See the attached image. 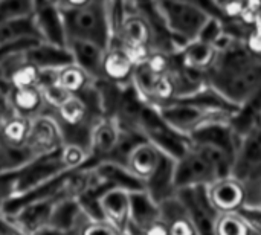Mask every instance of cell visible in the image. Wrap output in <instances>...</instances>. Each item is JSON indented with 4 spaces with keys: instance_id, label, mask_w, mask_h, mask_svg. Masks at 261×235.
Masks as SVG:
<instances>
[{
    "instance_id": "11",
    "label": "cell",
    "mask_w": 261,
    "mask_h": 235,
    "mask_svg": "<svg viewBox=\"0 0 261 235\" xmlns=\"http://www.w3.org/2000/svg\"><path fill=\"white\" fill-rule=\"evenodd\" d=\"M206 196L217 216L237 214L243 206L248 205L246 187L234 176L213 182L210 187H206Z\"/></svg>"
},
{
    "instance_id": "35",
    "label": "cell",
    "mask_w": 261,
    "mask_h": 235,
    "mask_svg": "<svg viewBox=\"0 0 261 235\" xmlns=\"http://www.w3.org/2000/svg\"><path fill=\"white\" fill-rule=\"evenodd\" d=\"M245 43L252 52L261 54V11L260 14L257 15V18L254 20V23L251 26V31H249V35H248Z\"/></svg>"
},
{
    "instance_id": "21",
    "label": "cell",
    "mask_w": 261,
    "mask_h": 235,
    "mask_svg": "<svg viewBox=\"0 0 261 235\" xmlns=\"http://www.w3.org/2000/svg\"><path fill=\"white\" fill-rule=\"evenodd\" d=\"M161 219V206L151 200L145 191L130 194V225L128 231H144Z\"/></svg>"
},
{
    "instance_id": "28",
    "label": "cell",
    "mask_w": 261,
    "mask_h": 235,
    "mask_svg": "<svg viewBox=\"0 0 261 235\" xmlns=\"http://www.w3.org/2000/svg\"><path fill=\"white\" fill-rule=\"evenodd\" d=\"M57 83L66 93L80 95L89 87L92 80L78 66L70 64L57 72Z\"/></svg>"
},
{
    "instance_id": "17",
    "label": "cell",
    "mask_w": 261,
    "mask_h": 235,
    "mask_svg": "<svg viewBox=\"0 0 261 235\" xmlns=\"http://www.w3.org/2000/svg\"><path fill=\"white\" fill-rule=\"evenodd\" d=\"M130 194L124 190H110L101 197L104 220L122 235L127 234L130 225Z\"/></svg>"
},
{
    "instance_id": "5",
    "label": "cell",
    "mask_w": 261,
    "mask_h": 235,
    "mask_svg": "<svg viewBox=\"0 0 261 235\" xmlns=\"http://www.w3.org/2000/svg\"><path fill=\"white\" fill-rule=\"evenodd\" d=\"M138 128L151 145L173 161H179L190 150V141L170 128L161 118L158 109L148 104H145L142 109Z\"/></svg>"
},
{
    "instance_id": "25",
    "label": "cell",
    "mask_w": 261,
    "mask_h": 235,
    "mask_svg": "<svg viewBox=\"0 0 261 235\" xmlns=\"http://www.w3.org/2000/svg\"><path fill=\"white\" fill-rule=\"evenodd\" d=\"M176 57L184 66L206 73L216 61L217 49L211 44L196 40V41L188 43L185 47H182L176 54Z\"/></svg>"
},
{
    "instance_id": "22",
    "label": "cell",
    "mask_w": 261,
    "mask_h": 235,
    "mask_svg": "<svg viewBox=\"0 0 261 235\" xmlns=\"http://www.w3.org/2000/svg\"><path fill=\"white\" fill-rule=\"evenodd\" d=\"M161 219L167 226L168 235H200L177 196L161 205Z\"/></svg>"
},
{
    "instance_id": "14",
    "label": "cell",
    "mask_w": 261,
    "mask_h": 235,
    "mask_svg": "<svg viewBox=\"0 0 261 235\" xmlns=\"http://www.w3.org/2000/svg\"><path fill=\"white\" fill-rule=\"evenodd\" d=\"M135 69L136 63L119 44H109L102 58V80L125 87L132 84Z\"/></svg>"
},
{
    "instance_id": "29",
    "label": "cell",
    "mask_w": 261,
    "mask_h": 235,
    "mask_svg": "<svg viewBox=\"0 0 261 235\" xmlns=\"http://www.w3.org/2000/svg\"><path fill=\"white\" fill-rule=\"evenodd\" d=\"M214 235H261L249 228L239 214H222L214 222Z\"/></svg>"
},
{
    "instance_id": "15",
    "label": "cell",
    "mask_w": 261,
    "mask_h": 235,
    "mask_svg": "<svg viewBox=\"0 0 261 235\" xmlns=\"http://www.w3.org/2000/svg\"><path fill=\"white\" fill-rule=\"evenodd\" d=\"M24 61L32 64L40 72H58L70 64L73 58L67 47L38 43L24 52Z\"/></svg>"
},
{
    "instance_id": "1",
    "label": "cell",
    "mask_w": 261,
    "mask_h": 235,
    "mask_svg": "<svg viewBox=\"0 0 261 235\" xmlns=\"http://www.w3.org/2000/svg\"><path fill=\"white\" fill-rule=\"evenodd\" d=\"M216 49L217 57L206 72V83L232 106L240 107L261 92V54L228 35L220 38Z\"/></svg>"
},
{
    "instance_id": "9",
    "label": "cell",
    "mask_w": 261,
    "mask_h": 235,
    "mask_svg": "<svg viewBox=\"0 0 261 235\" xmlns=\"http://www.w3.org/2000/svg\"><path fill=\"white\" fill-rule=\"evenodd\" d=\"M63 145L64 141H63L61 128L49 112L31 119L29 133L24 147L32 153L35 159L54 154Z\"/></svg>"
},
{
    "instance_id": "4",
    "label": "cell",
    "mask_w": 261,
    "mask_h": 235,
    "mask_svg": "<svg viewBox=\"0 0 261 235\" xmlns=\"http://www.w3.org/2000/svg\"><path fill=\"white\" fill-rule=\"evenodd\" d=\"M232 176L245 184L248 205H261V116L240 141Z\"/></svg>"
},
{
    "instance_id": "16",
    "label": "cell",
    "mask_w": 261,
    "mask_h": 235,
    "mask_svg": "<svg viewBox=\"0 0 261 235\" xmlns=\"http://www.w3.org/2000/svg\"><path fill=\"white\" fill-rule=\"evenodd\" d=\"M57 200L47 199V200H40L26 205L21 208L17 214L12 217H8L23 234L34 235L40 229L49 226V220L54 211V206L57 205Z\"/></svg>"
},
{
    "instance_id": "31",
    "label": "cell",
    "mask_w": 261,
    "mask_h": 235,
    "mask_svg": "<svg viewBox=\"0 0 261 235\" xmlns=\"http://www.w3.org/2000/svg\"><path fill=\"white\" fill-rule=\"evenodd\" d=\"M40 70H37L32 64L23 61L11 75L9 83L12 90L14 89H28V87H37L40 81Z\"/></svg>"
},
{
    "instance_id": "10",
    "label": "cell",
    "mask_w": 261,
    "mask_h": 235,
    "mask_svg": "<svg viewBox=\"0 0 261 235\" xmlns=\"http://www.w3.org/2000/svg\"><path fill=\"white\" fill-rule=\"evenodd\" d=\"M32 20L40 38V43L67 47V35L63 21V15L57 6V2L34 0Z\"/></svg>"
},
{
    "instance_id": "19",
    "label": "cell",
    "mask_w": 261,
    "mask_h": 235,
    "mask_svg": "<svg viewBox=\"0 0 261 235\" xmlns=\"http://www.w3.org/2000/svg\"><path fill=\"white\" fill-rule=\"evenodd\" d=\"M67 49L73 58V64L78 66L92 81L102 80V58L104 49L87 41H67Z\"/></svg>"
},
{
    "instance_id": "32",
    "label": "cell",
    "mask_w": 261,
    "mask_h": 235,
    "mask_svg": "<svg viewBox=\"0 0 261 235\" xmlns=\"http://www.w3.org/2000/svg\"><path fill=\"white\" fill-rule=\"evenodd\" d=\"M75 235H122L106 220H89L84 217Z\"/></svg>"
},
{
    "instance_id": "7",
    "label": "cell",
    "mask_w": 261,
    "mask_h": 235,
    "mask_svg": "<svg viewBox=\"0 0 261 235\" xmlns=\"http://www.w3.org/2000/svg\"><path fill=\"white\" fill-rule=\"evenodd\" d=\"M161 118L164 122L173 128L176 133H179L184 138H190L196 130H199L202 125L213 122V121H229V115L223 113H211L205 112L202 109H197L194 106H188L179 101H171L170 104L158 109Z\"/></svg>"
},
{
    "instance_id": "8",
    "label": "cell",
    "mask_w": 261,
    "mask_h": 235,
    "mask_svg": "<svg viewBox=\"0 0 261 235\" xmlns=\"http://www.w3.org/2000/svg\"><path fill=\"white\" fill-rule=\"evenodd\" d=\"M219 180L213 167L190 145L188 153L174 164V187L176 191L210 187Z\"/></svg>"
},
{
    "instance_id": "24",
    "label": "cell",
    "mask_w": 261,
    "mask_h": 235,
    "mask_svg": "<svg viewBox=\"0 0 261 235\" xmlns=\"http://www.w3.org/2000/svg\"><path fill=\"white\" fill-rule=\"evenodd\" d=\"M93 171L98 176V179L109 184L115 190H124L127 193L144 191V184L138 180L125 167L110 162H101L93 167Z\"/></svg>"
},
{
    "instance_id": "26",
    "label": "cell",
    "mask_w": 261,
    "mask_h": 235,
    "mask_svg": "<svg viewBox=\"0 0 261 235\" xmlns=\"http://www.w3.org/2000/svg\"><path fill=\"white\" fill-rule=\"evenodd\" d=\"M83 220L84 214L76 200H60L54 206L49 226L66 234H75Z\"/></svg>"
},
{
    "instance_id": "34",
    "label": "cell",
    "mask_w": 261,
    "mask_h": 235,
    "mask_svg": "<svg viewBox=\"0 0 261 235\" xmlns=\"http://www.w3.org/2000/svg\"><path fill=\"white\" fill-rule=\"evenodd\" d=\"M38 44V41H32V40H24V41H18V43H12L8 46H0V66L3 64V61L6 58H9L14 54L18 52H26L28 49H31L32 46Z\"/></svg>"
},
{
    "instance_id": "2",
    "label": "cell",
    "mask_w": 261,
    "mask_h": 235,
    "mask_svg": "<svg viewBox=\"0 0 261 235\" xmlns=\"http://www.w3.org/2000/svg\"><path fill=\"white\" fill-rule=\"evenodd\" d=\"M63 15L67 41H87L107 49L112 41V31L107 17L106 2H57Z\"/></svg>"
},
{
    "instance_id": "6",
    "label": "cell",
    "mask_w": 261,
    "mask_h": 235,
    "mask_svg": "<svg viewBox=\"0 0 261 235\" xmlns=\"http://www.w3.org/2000/svg\"><path fill=\"white\" fill-rule=\"evenodd\" d=\"M127 15L118 32V35L110 41L119 44L138 64L144 63L151 50V31L145 17L139 12L136 2H125Z\"/></svg>"
},
{
    "instance_id": "20",
    "label": "cell",
    "mask_w": 261,
    "mask_h": 235,
    "mask_svg": "<svg viewBox=\"0 0 261 235\" xmlns=\"http://www.w3.org/2000/svg\"><path fill=\"white\" fill-rule=\"evenodd\" d=\"M162 156L164 154L154 145H151L148 141H142L130 153L127 159V170L138 180L145 184L158 170L162 161Z\"/></svg>"
},
{
    "instance_id": "23",
    "label": "cell",
    "mask_w": 261,
    "mask_h": 235,
    "mask_svg": "<svg viewBox=\"0 0 261 235\" xmlns=\"http://www.w3.org/2000/svg\"><path fill=\"white\" fill-rule=\"evenodd\" d=\"M9 104L14 115H18L29 121L47 112L44 98L38 86L28 89H14L9 95Z\"/></svg>"
},
{
    "instance_id": "3",
    "label": "cell",
    "mask_w": 261,
    "mask_h": 235,
    "mask_svg": "<svg viewBox=\"0 0 261 235\" xmlns=\"http://www.w3.org/2000/svg\"><path fill=\"white\" fill-rule=\"evenodd\" d=\"M156 3L167 28L184 47L199 38L202 29L211 18L203 5L197 2L165 0Z\"/></svg>"
},
{
    "instance_id": "36",
    "label": "cell",
    "mask_w": 261,
    "mask_h": 235,
    "mask_svg": "<svg viewBox=\"0 0 261 235\" xmlns=\"http://www.w3.org/2000/svg\"><path fill=\"white\" fill-rule=\"evenodd\" d=\"M11 92H12L11 83L8 80L0 78V98H9Z\"/></svg>"
},
{
    "instance_id": "33",
    "label": "cell",
    "mask_w": 261,
    "mask_h": 235,
    "mask_svg": "<svg viewBox=\"0 0 261 235\" xmlns=\"http://www.w3.org/2000/svg\"><path fill=\"white\" fill-rule=\"evenodd\" d=\"M252 231L261 234V205H246L237 213Z\"/></svg>"
},
{
    "instance_id": "12",
    "label": "cell",
    "mask_w": 261,
    "mask_h": 235,
    "mask_svg": "<svg viewBox=\"0 0 261 235\" xmlns=\"http://www.w3.org/2000/svg\"><path fill=\"white\" fill-rule=\"evenodd\" d=\"M191 145H210L222 150L229 158H237L239 147H240V138L236 135L232 127L229 125V121H213L205 125H202L199 130H196L188 138Z\"/></svg>"
},
{
    "instance_id": "13",
    "label": "cell",
    "mask_w": 261,
    "mask_h": 235,
    "mask_svg": "<svg viewBox=\"0 0 261 235\" xmlns=\"http://www.w3.org/2000/svg\"><path fill=\"white\" fill-rule=\"evenodd\" d=\"M121 136V128L115 119L102 118L92 130L89 142V162L86 167L93 168L104 162L115 150Z\"/></svg>"
},
{
    "instance_id": "18",
    "label": "cell",
    "mask_w": 261,
    "mask_h": 235,
    "mask_svg": "<svg viewBox=\"0 0 261 235\" xmlns=\"http://www.w3.org/2000/svg\"><path fill=\"white\" fill-rule=\"evenodd\" d=\"M174 164L176 161L164 154L154 174L144 184V191L159 206L165 203L167 200L176 197L177 194L176 187H174Z\"/></svg>"
},
{
    "instance_id": "27",
    "label": "cell",
    "mask_w": 261,
    "mask_h": 235,
    "mask_svg": "<svg viewBox=\"0 0 261 235\" xmlns=\"http://www.w3.org/2000/svg\"><path fill=\"white\" fill-rule=\"evenodd\" d=\"M31 121L18 115H11L0 127V145L5 147H24Z\"/></svg>"
},
{
    "instance_id": "30",
    "label": "cell",
    "mask_w": 261,
    "mask_h": 235,
    "mask_svg": "<svg viewBox=\"0 0 261 235\" xmlns=\"http://www.w3.org/2000/svg\"><path fill=\"white\" fill-rule=\"evenodd\" d=\"M34 0H0V21L32 17Z\"/></svg>"
}]
</instances>
